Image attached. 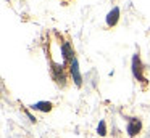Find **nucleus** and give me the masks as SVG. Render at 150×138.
I'll use <instances>...</instances> for the list:
<instances>
[{
  "mask_svg": "<svg viewBox=\"0 0 150 138\" xmlns=\"http://www.w3.org/2000/svg\"><path fill=\"white\" fill-rule=\"evenodd\" d=\"M132 74L137 80L145 82V79H144V76H142V64H140V60H139L137 55H134V58H132Z\"/></svg>",
  "mask_w": 150,
  "mask_h": 138,
  "instance_id": "f257e3e1",
  "label": "nucleus"
},
{
  "mask_svg": "<svg viewBox=\"0 0 150 138\" xmlns=\"http://www.w3.org/2000/svg\"><path fill=\"white\" fill-rule=\"evenodd\" d=\"M71 74H73V80L78 87L82 85V77H81V72H79V64H78V60L73 58L71 60Z\"/></svg>",
  "mask_w": 150,
  "mask_h": 138,
  "instance_id": "f03ea898",
  "label": "nucleus"
},
{
  "mask_svg": "<svg viewBox=\"0 0 150 138\" xmlns=\"http://www.w3.org/2000/svg\"><path fill=\"white\" fill-rule=\"evenodd\" d=\"M118 19H120V8L115 6V8L107 15V24L108 26H115L118 22Z\"/></svg>",
  "mask_w": 150,
  "mask_h": 138,
  "instance_id": "7ed1b4c3",
  "label": "nucleus"
},
{
  "mask_svg": "<svg viewBox=\"0 0 150 138\" xmlns=\"http://www.w3.org/2000/svg\"><path fill=\"white\" fill-rule=\"evenodd\" d=\"M139 130H140V122L137 119H131L129 125H127V133H129V137H134L136 133H139Z\"/></svg>",
  "mask_w": 150,
  "mask_h": 138,
  "instance_id": "20e7f679",
  "label": "nucleus"
},
{
  "mask_svg": "<svg viewBox=\"0 0 150 138\" xmlns=\"http://www.w3.org/2000/svg\"><path fill=\"white\" fill-rule=\"evenodd\" d=\"M31 108L37 109V111H42V112H47V111L52 109V103L50 101H39V103H36V104H33Z\"/></svg>",
  "mask_w": 150,
  "mask_h": 138,
  "instance_id": "39448f33",
  "label": "nucleus"
},
{
  "mask_svg": "<svg viewBox=\"0 0 150 138\" xmlns=\"http://www.w3.org/2000/svg\"><path fill=\"white\" fill-rule=\"evenodd\" d=\"M62 53H63V58L65 60H73V51H71V47H69V43L68 42H65L63 43V47H62Z\"/></svg>",
  "mask_w": 150,
  "mask_h": 138,
  "instance_id": "423d86ee",
  "label": "nucleus"
},
{
  "mask_svg": "<svg viewBox=\"0 0 150 138\" xmlns=\"http://www.w3.org/2000/svg\"><path fill=\"white\" fill-rule=\"evenodd\" d=\"M97 132H98V135H102V137H103V135L107 133V128H105V120H100V122H98Z\"/></svg>",
  "mask_w": 150,
  "mask_h": 138,
  "instance_id": "0eeeda50",
  "label": "nucleus"
}]
</instances>
